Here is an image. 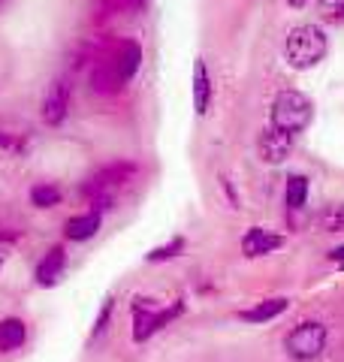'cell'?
I'll list each match as a JSON object with an SVG mask.
<instances>
[{
    "mask_svg": "<svg viewBox=\"0 0 344 362\" xmlns=\"http://www.w3.org/2000/svg\"><path fill=\"white\" fill-rule=\"evenodd\" d=\"M326 33L320 30L317 25H299L287 33V42H284V52H287V61H290L296 70H308V66H317L320 61L326 58Z\"/></svg>",
    "mask_w": 344,
    "mask_h": 362,
    "instance_id": "cell-1",
    "label": "cell"
},
{
    "mask_svg": "<svg viewBox=\"0 0 344 362\" xmlns=\"http://www.w3.org/2000/svg\"><path fill=\"white\" fill-rule=\"evenodd\" d=\"M311 115H314L311 100L299 94V90H281L272 103V127L290 136L305 130L311 124Z\"/></svg>",
    "mask_w": 344,
    "mask_h": 362,
    "instance_id": "cell-2",
    "label": "cell"
},
{
    "mask_svg": "<svg viewBox=\"0 0 344 362\" xmlns=\"http://www.w3.org/2000/svg\"><path fill=\"white\" fill-rule=\"evenodd\" d=\"M326 338H329V332H326L323 323L308 320V323H299L290 335H287L284 347L293 359H317L326 347Z\"/></svg>",
    "mask_w": 344,
    "mask_h": 362,
    "instance_id": "cell-3",
    "label": "cell"
},
{
    "mask_svg": "<svg viewBox=\"0 0 344 362\" xmlns=\"http://www.w3.org/2000/svg\"><path fill=\"white\" fill-rule=\"evenodd\" d=\"M67 112H70V88L64 82H57V85H52L49 97H45V103H42V121L49 124V127H57V124L67 118Z\"/></svg>",
    "mask_w": 344,
    "mask_h": 362,
    "instance_id": "cell-4",
    "label": "cell"
},
{
    "mask_svg": "<svg viewBox=\"0 0 344 362\" xmlns=\"http://www.w3.org/2000/svg\"><path fill=\"white\" fill-rule=\"evenodd\" d=\"M290 145H293L290 133H281L272 127L260 136V157L266 163H281V160H287V154H290Z\"/></svg>",
    "mask_w": 344,
    "mask_h": 362,
    "instance_id": "cell-5",
    "label": "cell"
},
{
    "mask_svg": "<svg viewBox=\"0 0 344 362\" xmlns=\"http://www.w3.org/2000/svg\"><path fill=\"white\" fill-rule=\"evenodd\" d=\"M281 245H284V235L269 233V230H263V226H254V230L242 239V251L248 257H263V254H269V251H275V247H281Z\"/></svg>",
    "mask_w": 344,
    "mask_h": 362,
    "instance_id": "cell-6",
    "label": "cell"
},
{
    "mask_svg": "<svg viewBox=\"0 0 344 362\" xmlns=\"http://www.w3.org/2000/svg\"><path fill=\"white\" fill-rule=\"evenodd\" d=\"M67 266V251L61 245H55L49 254H45L40 259V266H37V284L40 287H52L57 278H61V272Z\"/></svg>",
    "mask_w": 344,
    "mask_h": 362,
    "instance_id": "cell-7",
    "label": "cell"
},
{
    "mask_svg": "<svg viewBox=\"0 0 344 362\" xmlns=\"http://www.w3.org/2000/svg\"><path fill=\"white\" fill-rule=\"evenodd\" d=\"M209 103H212V78H209V70H205V61L200 58L193 64V106H197L200 115H205Z\"/></svg>",
    "mask_w": 344,
    "mask_h": 362,
    "instance_id": "cell-8",
    "label": "cell"
},
{
    "mask_svg": "<svg viewBox=\"0 0 344 362\" xmlns=\"http://www.w3.org/2000/svg\"><path fill=\"white\" fill-rule=\"evenodd\" d=\"M25 338H28V329L18 317L0 320V354H13V350H18L25 344Z\"/></svg>",
    "mask_w": 344,
    "mask_h": 362,
    "instance_id": "cell-9",
    "label": "cell"
},
{
    "mask_svg": "<svg viewBox=\"0 0 344 362\" xmlns=\"http://www.w3.org/2000/svg\"><path fill=\"white\" fill-rule=\"evenodd\" d=\"M97 230H100V211H97V209L67 221V239H70V242H85V239H91V235H94Z\"/></svg>",
    "mask_w": 344,
    "mask_h": 362,
    "instance_id": "cell-10",
    "label": "cell"
},
{
    "mask_svg": "<svg viewBox=\"0 0 344 362\" xmlns=\"http://www.w3.org/2000/svg\"><path fill=\"white\" fill-rule=\"evenodd\" d=\"M112 64L118 66V73L124 76V82H127V78L136 76V70H139V64H142V45L139 42H121L118 58H115Z\"/></svg>",
    "mask_w": 344,
    "mask_h": 362,
    "instance_id": "cell-11",
    "label": "cell"
},
{
    "mask_svg": "<svg viewBox=\"0 0 344 362\" xmlns=\"http://www.w3.org/2000/svg\"><path fill=\"white\" fill-rule=\"evenodd\" d=\"M91 82H94V88L100 90V94H115V90L124 85V76L118 73V66H115V64H103V66H97V70H94Z\"/></svg>",
    "mask_w": 344,
    "mask_h": 362,
    "instance_id": "cell-12",
    "label": "cell"
},
{
    "mask_svg": "<svg viewBox=\"0 0 344 362\" xmlns=\"http://www.w3.org/2000/svg\"><path fill=\"white\" fill-rule=\"evenodd\" d=\"M281 311H287V299H266V302L254 305L251 311H245L242 320H248V323H269L272 317H278Z\"/></svg>",
    "mask_w": 344,
    "mask_h": 362,
    "instance_id": "cell-13",
    "label": "cell"
},
{
    "mask_svg": "<svg viewBox=\"0 0 344 362\" xmlns=\"http://www.w3.org/2000/svg\"><path fill=\"white\" fill-rule=\"evenodd\" d=\"M308 199V178L305 175H290L287 178V206L302 209Z\"/></svg>",
    "mask_w": 344,
    "mask_h": 362,
    "instance_id": "cell-14",
    "label": "cell"
},
{
    "mask_svg": "<svg viewBox=\"0 0 344 362\" xmlns=\"http://www.w3.org/2000/svg\"><path fill=\"white\" fill-rule=\"evenodd\" d=\"M30 202L37 209H52L61 202V187H55V185H37L30 190Z\"/></svg>",
    "mask_w": 344,
    "mask_h": 362,
    "instance_id": "cell-15",
    "label": "cell"
},
{
    "mask_svg": "<svg viewBox=\"0 0 344 362\" xmlns=\"http://www.w3.org/2000/svg\"><path fill=\"white\" fill-rule=\"evenodd\" d=\"M317 13L332 25H344V0H317Z\"/></svg>",
    "mask_w": 344,
    "mask_h": 362,
    "instance_id": "cell-16",
    "label": "cell"
},
{
    "mask_svg": "<svg viewBox=\"0 0 344 362\" xmlns=\"http://www.w3.org/2000/svg\"><path fill=\"white\" fill-rule=\"evenodd\" d=\"M320 230L341 233L344 230V206H329L323 214H320Z\"/></svg>",
    "mask_w": 344,
    "mask_h": 362,
    "instance_id": "cell-17",
    "label": "cell"
},
{
    "mask_svg": "<svg viewBox=\"0 0 344 362\" xmlns=\"http://www.w3.org/2000/svg\"><path fill=\"white\" fill-rule=\"evenodd\" d=\"M181 247H185V239H172L164 247H154V251L148 254V263H164V259H172L176 254H181Z\"/></svg>",
    "mask_w": 344,
    "mask_h": 362,
    "instance_id": "cell-18",
    "label": "cell"
},
{
    "mask_svg": "<svg viewBox=\"0 0 344 362\" xmlns=\"http://www.w3.org/2000/svg\"><path fill=\"white\" fill-rule=\"evenodd\" d=\"M112 308H115V299H106V302H103V308H100L97 320H94V332H91V338H97L103 329H106V323H109V317H112Z\"/></svg>",
    "mask_w": 344,
    "mask_h": 362,
    "instance_id": "cell-19",
    "label": "cell"
},
{
    "mask_svg": "<svg viewBox=\"0 0 344 362\" xmlns=\"http://www.w3.org/2000/svg\"><path fill=\"white\" fill-rule=\"evenodd\" d=\"M0 148H16V136L0 133Z\"/></svg>",
    "mask_w": 344,
    "mask_h": 362,
    "instance_id": "cell-20",
    "label": "cell"
},
{
    "mask_svg": "<svg viewBox=\"0 0 344 362\" xmlns=\"http://www.w3.org/2000/svg\"><path fill=\"white\" fill-rule=\"evenodd\" d=\"M329 257H332V259H338V263H344V245H341V247H336V251H332Z\"/></svg>",
    "mask_w": 344,
    "mask_h": 362,
    "instance_id": "cell-21",
    "label": "cell"
},
{
    "mask_svg": "<svg viewBox=\"0 0 344 362\" xmlns=\"http://www.w3.org/2000/svg\"><path fill=\"white\" fill-rule=\"evenodd\" d=\"M287 4H290V6H296V9H299V6H305V4H308V0H287Z\"/></svg>",
    "mask_w": 344,
    "mask_h": 362,
    "instance_id": "cell-22",
    "label": "cell"
}]
</instances>
